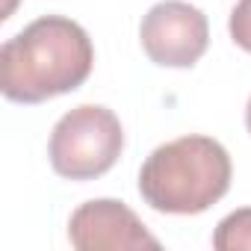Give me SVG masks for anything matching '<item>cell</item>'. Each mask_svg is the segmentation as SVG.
<instances>
[{
    "label": "cell",
    "mask_w": 251,
    "mask_h": 251,
    "mask_svg": "<svg viewBox=\"0 0 251 251\" xmlns=\"http://www.w3.org/2000/svg\"><path fill=\"white\" fill-rule=\"evenodd\" d=\"M92 65L89 33L71 18L45 15L0 48V92L18 103H42L83 86Z\"/></svg>",
    "instance_id": "1"
},
{
    "label": "cell",
    "mask_w": 251,
    "mask_h": 251,
    "mask_svg": "<svg viewBox=\"0 0 251 251\" xmlns=\"http://www.w3.org/2000/svg\"><path fill=\"white\" fill-rule=\"evenodd\" d=\"M230 154L210 136H180L160 145L139 172V192L157 213L195 216L230 189Z\"/></svg>",
    "instance_id": "2"
},
{
    "label": "cell",
    "mask_w": 251,
    "mask_h": 251,
    "mask_svg": "<svg viewBox=\"0 0 251 251\" xmlns=\"http://www.w3.org/2000/svg\"><path fill=\"white\" fill-rule=\"evenodd\" d=\"M124 148V130L112 109L80 103L65 112L50 133V166L68 180H95L106 175Z\"/></svg>",
    "instance_id": "3"
},
{
    "label": "cell",
    "mask_w": 251,
    "mask_h": 251,
    "mask_svg": "<svg viewBox=\"0 0 251 251\" xmlns=\"http://www.w3.org/2000/svg\"><path fill=\"white\" fill-rule=\"evenodd\" d=\"M139 39L151 62L163 68H192L207 50L210 24L186 0H163L142 18Z\"/></svg>",
    "instance_id": "4"
},
{
    "label": "cell",
    "mask_w": 251,
    "mask_h": 251,
    "mask_svg": "<svg viewBox=\"0 0 251 251\" xmlns=\"http://www.w3.org/2000/svg\"><path fill=\"white\" fill-rule=\"evenodd\" d=\"M68 239L80 251H139L160 248V239L148 233L142 219L115 198H95L80 204L68 222Z\"/></svg>",
    "instance_id": "5"
},
{
    "label": "cell",
    "mask_w": 251,
    "mask_h": 251,
    "mask_svg": "<svg viewBox=\"0 0 251 251\" xmlns=\"http://www.w3.org/2000/svg\"><path fill=\"white\" fill-rule=\"evenodd\" d=\"M216 251H251V207L227 213L213 233Z\"/></svg>",
    "instance_id": "6"
},
{
    "label": "cell",
    "mask_w": 251,
    "mask_h": 251,
    "mask_svg": "<svg viewBox=\"0 0 251 251\" xmlns=\"http://www.w3.org/2000/svg\"><path fill=\"white\" fill-rule=\"evenodd\" d=\"M227 30H230V39L251 53V0H239L230 12V21H227Z\"/></svg>",
    "instance_id": "7"
},
{
    "label": "cell",
    "mask_w": 251,
    "mask_h": 251,
    "mask_svg": "<svg viewBox=\"0 0 251 251\" xmlns=\"http://www.w3.org/2000/svg\"><path fill=\"white\" fill-rule=\"evenodd\" d=\"M245 127H248V133H251V98H248V106H245Z\"/></svg>",
    "instance_id": "8"
}]
</instances>
